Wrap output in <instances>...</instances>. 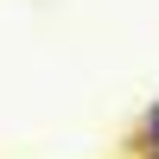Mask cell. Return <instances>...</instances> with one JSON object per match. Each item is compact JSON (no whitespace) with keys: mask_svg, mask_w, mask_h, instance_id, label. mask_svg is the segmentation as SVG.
<instances>
[{"mask_svg":"<svg viewBox=\"0 0 159 159\" xmlns=\"http://www.w3.org/2000/svg\"><path fill=\"white\" fill-rule=\"evenodd\" d=\"M134 147H159V102H147V108H140V127L127 134V153H134Z\"/></svg>","mask_w":159,"mask_h":159,"instance_id":"cell-1","label":"cell"},{"mask_svg":"<svg viewBox=\"0 0 159 159\" xmlns=\"http://www.w3.org/2000/svg\"><path fill=\"white\" fill-rule=\"evenodd\" d=\"M134 159H159V147H134Z\"/></svg>","mask_w":159,"mask_h":159,"instance_id":"cell-2","label":"cell"}]
</instances>
